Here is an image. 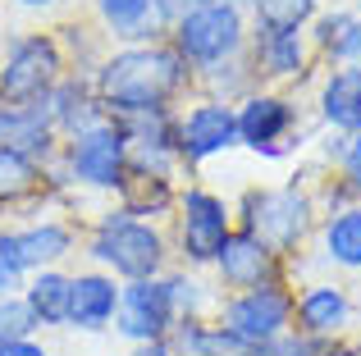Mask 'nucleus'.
Listing matches in <instances>:
<instances>
[{
    "label": "nucleus",
    "instance_id": "obj_8",
    "mask_svg": "<svg viewBox=\"0 0 361 356\" xmlns=\"http://www.w3.org/2000/svg\"><path fill=\"white\" fill-rule=\"evenodd\" d=\"M78 247V229L69 220H55V215H37V220H18V224H0V256L18 269V274H32V269H55L73 256Z\"/></svg>",
    "mask_w": 361,
    "mask_h": 356
},
{
    "label": "nucleus",
    "instance_id": "obj_15",
    "mask_svg": "<svg viewBox=\"0 0 361 356\" xmlns=\"http://www.w3.org/2000/svg\"><path fill=\"white\" fill-rule=\"evenodd\" d=\"M0 146L18 151L37 165H55L60 155V133H55L46 106H5L0 101Z\"/></svg>",
    "mask_w": 361,
    "mask_h": 356
},
{
    "label": "nucleus",
    "instance_id": "obj_18",
    "mask_svg": "<svg viewBox=\"0 0 361 356\" xmlns=\"http://www.w3.org/2000/svg\"><path fill=\"white\" fill-rule=\"evenodd\" d=\"M87 5L97 14V23L106 27V37H115L119 46H142L165 37L156 0H87Z\"/></svg>",
    "mask_w": 361,
    "mask_h": 356
},
{
    "label": "nucleus",
    "instance_id": "obj_17",
    "mask_svg": "<svg viewBox=\"0 0 361 356\" xmlns=\"http://www.w3.org/2000/svg\"><path fill=\"white\" fill-rule=\"evenodd\" d=\"M247 51H252V64L261 69V78H302V69H307V27L252 23Z\"/></svg>",
    "mask_w": 361,
    "mask_h": 356
},
{
    "label": "nucleus",
    "instance_id": "obj_22",
    "mask_svg": "<svg viewBox=\"0 0 361 356\" xmlns=\"http://www.w3.org/2000/svg\"><path fill=\"white\" fill-rule=\"evenodd\" d=\"M165 343H169L174 356H247L252 352L238 333H229L220 320H178Z\"/></svg>",
    "mask_w": 361,
    "mask_h": 356
},
{
    "label": "nucleus",
    "instance_id": "obj_34",
    "mask_svg": "<svg viewBox=\"0 0 361 356\" xmlns=\"http://www.w3.org/2000/svg\"><path fill=\"white\" fill-rule=\"evenodd\" d=\"M128 356H174V352H169V343H165V338H160V343H137V348H133Z\"/></svg>",
    "mask_w": 361,
    "mask_h": 356
},
{
    "label": "nucleus",
    "instance_id": "obj_28",
    "mask_svg": "<svg viewBox=\"0 0 361 356\" xmlns=\"http://www.w3.org/2000/svg\"><path fill=\"white\" fill-rule=\"evenodd\" d=\"M247 356H325V338H311V333L288 329V333H279V338H270V343H256Z\"/></svg>",
    "mask_w": 361,
    "mask_h": 356
},
{
    "label": "nucleus",
    "instance_id": "obj_3",
    "mask_svg": "<svg viewBox=\"0 0 361 356\" xmlns=\"http://www.w3.org/2000/svg\"><path fill=\"white\" fill-rule=\"evenodd\" d=\"M69 73L60 37L42 27L5 32L0 46V101L5 106H46L51 87Z\"/></svg>",
    "mask_w": 361,
    "mask_h": 356
},
{
    "label": "nucleus",
    "instance_id": "obj_27",
    "mask_svg": "<svg viewBox=\"0 0 361 356\" xmlns=\"http://www.w3.org/2000/svg\"><path fill=\"white\" fill-rule=\"evenodd\" d=\"M316 18V0H252V23L261 27H307Z\"/></svg>",
    "mask_w": 361,
    "mask_h": 356
},
{
    "label": "nucleus",
    "instance_id": "obj_23",
    "mask_svg": "<svg viewBox=\"0 0 361 356\" xmlns=\"http://www.w3.org/2000/svg\"><path fill=\"white\" fill-rule=\"evenodd\" d=\"M119 210L123 215H137V220H160V215L174 210L178 201V187L169 174H142V170H128L119 187Z\"/></svg>",
    "mask_w": 361,
    "mask_h": 356
},
{
    "label": "nucleus",
    "instance_id": "obj_5",
    "mask_svg": "<svg viewBox=\"0 0 361 356\" xmlns=\"http://www.w3.org/2000/svg\"><path fill=\"white\" fill-rule=\"evenodd\" d=\"M55 170L64 174L69 187H87V192H119L128 178V137H123L119 119H101V124L82 128L73 137H60V155Z\"/></svg>",
    "mask_w": 361,
    "mask_h": 356
},
{
    "label": "nucleus",
    "instance_id": "obj_25",
    "mask_svg": "<svg viewBox=\"0 0 361 356\" xmlns=\"http://www.w3.org/2000/svg\"><path fill=\"white\" fill-rule=\"evenodd\" d=\"M325 256L334 260V265L361 269V210L357 205L329 215V224H325Z\"/></svg>",
    "mask_w": 361,
    "mask_h": 356
},
{
    "label": "nucleus",
    "instance_id": "obj_20",
    "mask_svg": "<svg viewBox=\"0 0 361 356\" xmlns=\"http://www.w3.org/2000/svg\"><path fill=\"white\" fill-rule=\"evenodd\" d=\"M348 293L334 284H316L302 297H293V320H298V333H311V338H334L348 324Z\"/></svg>",
    "mask_w": 361,
    "mask_h": 356
},
{
    "label": "nucleus",
    "instance_id": "obj_16",
    "mask_svg": "<svg viewBox=\"0 0 361 356\" xmlns=\"http://www.w3.org/2000/svg\"><path fill=\"white\" fill-rule=\"evenodd\" d=\"M46 115H51L55 133L60 137H73L82 133V128L101 124L106 119V106H101L97 87H92V73H64L60 82L51 87V96H46Z\"/></svg>",
    "mask_w": 361,
    "mask_h": 356
},
{
    "label": "nucleus",
    "instance_id": "obj_19",
    "mask_svg": "<svg viewBox=\"0 0 361 356\" xmlns=\"http://www.w3.org/2000/svg\"><path fill=\"white\" fill-rule=\"evenodd\" d=\"M23 306L32 311L37 333L42 329H69V269L55 265V269H32L18 288Z\"/></svg>",
    "mask_w": 361,
    "mask_h": 356
},
{
    "label": "nucleus",
    "instance_id": "obj_6",
    "mask_svg": "<svg viewBox=\"0 0 361 356\" xmlns=\"http://www.w3.org/2000/svg\"><path fill=\"white\" fill-rule=\"evenodd\" d=\"M238 229H247L252 238H261L270 251L288 256V251L302 247V238L311 233V196L298 192V187H252L238 205Z\"/></svg>",
    "mask_w": 361,
    "mask_h": 356
},
{
    "label": "nucleus",
    "instance_id": "obj_29",
    "mask_svg": "<svg viewBox=\"0 0 361 356\" xmlns=\"http://www.w3.org/2000/svg\"><path fill=\"white\" fill-rule=\"evenodd\" d=\"M27 333H37V320L32 311L23 306V297H0V343L9 338H27Z\"/></svg>",
    "mask_w": 361,
    "mask_h": 356
},
{
    "label": "nucleus",
    "instance_id": "obj_1",
    "mask_svg": "<svg viewBox=\"0 0 361 356\" xmlns=\"http://www.w3.org/2000/svg\"><path fill=\"white\" fill-rule=\"evenodd\" d=\"M192 82H197L192 64L165 37L160 42H142V46H115L92 69V87H97L110 119H133V115H151V110H178V101H183V91Z\"/></svg>",
    "mask_w": 361,
    "mask_h": 356
},
{
    "label": "nucleus",
    "instance_id": "obj_9",
    "mask_svg": "<svg viewBox=\"0 0 361 356\" xmlns=\"http://www.w3.org/2000/svg\"><path fill=\"white\" fill-rule=\"evenodd\" d=\"M215 320L229 333H238L247 348L270 343V338H279V333L293 329V293L283 284L243 288V293H229L220 302V315H215Z\"/></svg>",
    "mask_w": 361,
    "mask_h": 356
},
{
    "label": "nucleus",
    "instance_id": "obj_11",
    "mask_svg": "<svg viewBox=\"0 0 361 356\" xmlns=\"http://www.w3.org/2000/svg\"><path fill=\"white\" fill-rule=\"evenodd\" d=\"M238 146V110L229 101H192L188 110H178V165L197 170V165L215 160V155Z\"/></svg>",
    "mask_w": 361,
    "mask_h": 356
},
{
    "label": "nucleus",
    "instance_id": "obj_30",
    "mask_svg": "<svg viewBox=\"0 0 361 356\" xmlns=\"http://www.w3.org/2000/svg\"><path fill=\"white\" fill-rule=\"evenodd\" d=\"M0 356H51V352H46V343L37 338V333H27V338H9V343H0Z\"/></svg>",
    "mask_w": 361,
    "mask_h": 356
},
{
    "label": "nucleus",
    "instance_id": "obj_13",
    "mask_svg": "<svg viewBox=\"0 0 361 356\" xmlns=\"http://www.w3.org/2000/svg\"><path fill=\"white\" fill-rule=\"evenodd\" d=\"M220 284L229 293H243V288H265V284H283V256L270 251L261 238H252L247 229H233L229 242L220 247V256L211 260Z\"/></svg>",
    "mask_w": 361,
    "mask_h": 356
},
{
    "label": "nucleus",
    "instance_id": "obj_31",
    "mask_svg": "<svg viewBox=\"0 0 361 356\" xmlns=\"http://www.w3.org/2000/svg\"><path fill=\"white\" fill-rule=\"evenodd\" d=\"M0 5L18 9V14H32V18H46V14H55V9H64L69 0H0Z\"/></svg>",
    "mask_w": 361,
    "mask_h": 356
},
{
    "label": "nucleus",
    "instance_id": "obj_7",
    "mask_svg": "<svg viewBox=\"0 0 361 356\" xmlns=\"http://www.w3.org/2000/svg\"><path fill=\"white\" fill-rule=\"evenodd\" d=\"M174 224H178V260L188 269H202L220 256V247L229 242V233L238 229L233 205L211 187H178L174 201Z\"/></svg>",
    "mask_w": 361,
    "mask_h": 356
},
{
    "label": "nucleus",
    "instance_id": "obj_24",
    "mask_svg": "<svg viewBox=\"0 0 361 356\" xmlns=\"http://www.w3.org/2000/svg\"><path fill=\"white\" fill-rule=\"evenodd\" d=\"M316 46L338 64H361V14L334 9L316 18Z\"/></svg>",
    "mask_w": 361,
    "mask_h": 356
},
{
    "label": "nucleus",
    "instance_id": "obj_32",
    "mask_svg": "<svg viewBox=\"0 0 361 356\" xmlns=\"http://www.w3.org/2000/svg\"><path fill=\"white\" fill-rule=\"evenodd\" d=\"M343 178H348L353 192H361V137L348 146V155H343Z\"/></svg>",
    "mask_w": 361,
    "mask_h": 356
},
{
    "label": "nucleus",
    "instance_id": "obj_35",
    "mask_svg": "<svg viewBox=\"0 0 361 356\" xmlns=\"http://www.w3.org/2000/svg\"><path fill=\"white\" fill-rule=\"evenodd\" d=\"M0 46H5V23H0Z\"/></svg>",
    "mask_w": 361,
    "mask_h": 356
},
{
    "label": "nucleus",
    "instance_id": "obj_10",
    "mask_svg": "<svg viewBox=\"0 0 361 356\" xmlns=\"http://www.w3.org/2000/svg\"><path fill=\"white\" fill-rule=\"evenodd\" d=\"M174 324H178V311H174L165 274L160 279H133V284L119 288V311H115L110 329L123 343H133V348L137 343H160V338H169Z\"/></svg>",
    "mask_w": 361,
    "mask_h": 356
},
{
    "label": "nucleus",
    "instance_id": "obj_2",
    "mask_svg": "<svg viewBox=\"0 0 361 356\" xmlns=\"http://www.w3.org/2000/svg\"><path fill=\"white\" fill-rule=\"evenodd\" d=\"M82 256L97 269L115 274L119 284L160 279L169 269V238L160 233L156 220H137V215H123L115 205V210H106L92 224V233L82 238Z\"/></svg>",
    "mask_w": 361,
    "mask_h": 356
},
{
    "label": "nucleus",
    "instance_id": "obj_26",
    "mask_svg": "<svg viewBox=\"0 0 361 356\" xmlns=\"http://www.w3.org/2000/svg\"><path fill=\"white\" fill-rule=\"evenodd\" d=\"M165 284H169V297H174L178 320H206L215 293H211V288H206L197 274H188V265H183V269H165Z\"/></svg>",
    "mask_w": 361,
    "mask_h": 356
},
{
    "label": "nucleus",
    "instance_id": "obj_33",
    "mask_svg": "<svg viewBox=\"0 0 361 356\" xmlns=\"http://www.w3.org/2000/svg\"><path fill=\"white\" fill-rule=\"evenodd\" d=\"M18 288H23V274H18V269L9 265L5 256H0V297H14Z\"/></svg>",
    "mask_w": 361,
    "mask_h": 356
},
{
    "label": "nucleus",
    "instance_id": "obj_14",
    "mask_svg": "<svg viewBox=\"0 0 361 356\" xmlns=\"http://www.w3.org/2000/svg\"><path fill=\"white\" fill-rule=\"evenodd\" d=\"M119 279L106 269H69V329L78 333H101L115 324L119 311Z\"/></svg>",
    "mask_w": 361,
    "mask_h": 356
},
{
    "label": "nucleus",
    "instance_id": "obj_4",
    "mask_svg": "<svg viewBox=\"0 0 361 356\" xmlns=\"http://www.w3.org/2000/svg\"><path fill=\"white\" fill-rule=\"evenodd\" d=\"M252 14L233 5H220V0H206L197 9H183V14L169 23L165 42L192 64V73L215 69V64L233 60L238 51H247V37H252Z\"/></svg>",
    "mask_w": 361,
    "mask_h": 356
},
{
    "label": "nucleus",
    "instance_id": "obj_21",
    "mask_svg": "<svg viewBox=\"0 0 361 356\" xmlns=\"http://www.w3.org/2000/svg\"><path fill=\"white\" fill-rule=\"evenodd\" d=\"M320 115L338 133H361V64H343L320 87Z\"/></svg>",
    "mask_w": 361,
    "mask_h": 356
},
{
    "label": "nucleus",
    "instance_id": "obj_12",
    "mask_svg": "<svg viewBox=\"0 0 361 356\" xmlns=\"http://www.w3.org/2000/svg\"><path fill=\"white\" fill-rule=\"evenodd\" d=\"M238 146L256 155H283L298 133V106L279 91H247L238 101Z\"/></svg>",
    "mask_w": 361,
    "mask_h": 356
}]
</instances>
